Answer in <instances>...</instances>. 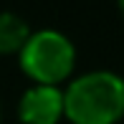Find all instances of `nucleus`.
Returning a JSON list of instances; mask_svg holds the SVG:
<instances>
[{"instance_id":"1","label":"nucleus","mask_w":124,"mask_h":124,"mask_svg":"<svg viewBox=\"0 0 124 124\" xmlns=\"http://www.w3.org/2000/svg\"><path fill=\"white\" fill-rule=\"evenodd\" d=\"M124 119V76L111 69L74 74L63 84V122L119 124Z\"/></svg>"},{"instance_id":"2","label":"nucleus","mask_w":124,"mask_h":124,"mask_svg":"<svg viewBox=\"0 0 124 124\" xmlns=\"http://www.w3.org/2000/svg\"><path fill=\"white\" fill-rule=\"evenodd\" d=\"M15 61H18L20 74L31 84L63 86L76 74L78 51H76V43L63 31L38 28V31H31Z\"/></svg>"},{"instance_id":"3","label":"nucleus","mask_w":124,"mask_h":124,"mask_svg":"<svg viewBox=\"0 0 124 124\" xmlns=\"http://www.w3.org/2000/svg\"><path fill=\"white\" fill-rule=\"evenodd\" d=\"M15 116L20 124H61L63 122V86L28 84L18 96Z\"/></svg>"},{"instance_id":"6","label":"nucleus","mask_w":124,"mask_h":124,"mask_svg":"<svg viewBox=\"0 0 124 124\" xmlns=\"http://www.w3.org/2000/svg\"><path fill=\"white\" fill-rule=\"evenodd\" d=\"M0 124H3V106H0Z\"/></svg>"},{"instance_id":"5","label":"nucleus","mask_w":124,"mask_h":124,"mask_svg":"<svg viewBox=\"0 0 124 124\" xmlns=\"http://www.w3.org/2000/svg\"><path fill=\"white\" fill-rule=\"evenodd\" d=\"M116 10H119V15H122V20H124V0H116Z\"/></svg>"},{"instance_id":"4","label":"nucleus","mask_w":124,"mask_h":124,"mask_svg":"<svg viewBox=\"0 0 124 124\" xmlns=\"http://www.w3.org/2000/svg\"><path fill=\"white\" fill-rule=\"evenodd\" d=\"M33 28L15 10H0V56H18Z\"/></svg>"}]
</instances>
